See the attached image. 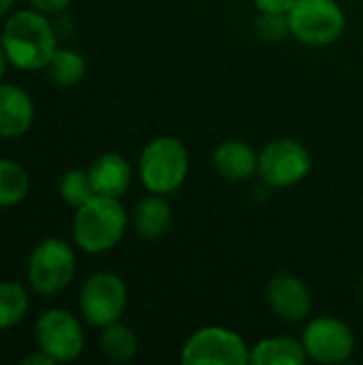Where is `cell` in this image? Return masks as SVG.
<instances>
[{"label":"cell","instance_id":"obj_1","mask_svg":"<svg viewBox=\"0 0 363 365\" xmlns=\"http://www.w3.org/2000/svg\"><path fill=\"white\" fill-rule=\"evenodd\" d=\"M0 45L11 64L24 71H39L49 64L58 49L56 28L41 11H19L4 24Z\"/></svg>","mask_w":363,"mask_h":365},{"label":"cell","instance_id":"obj_2","mask_svg":"<svg viewBox=\"0 0 363 365\" xmlns=\"http://www.w3.org/2000/svg\"><path fill=\"white\" fill-rule=\"evenodd\" d=\"M126 222V212L116 197L94 195L88 203L77 207L73 235L81 250L103 255L122 242Z\"/></svg>","mask_w":363,"mask_h":365},{"label":"cell","instance_id":"obj_3","mask_svg":"<svg viewBox=\"0 0 363 365\" xmlns=\"http://www.w3.org/2000/svg\"><path fill=\"white\" fill-rule=\"evenodd\" d=\"M188 152L175 137L152 139L139 156V175L143 186L154 195L175 192L188 175Z\"/></svg>","mask_w":363,"mask_h":365},{"label":"cell","instance_id":"obj_4","mask_svg":"<svg viewBox=\"0 0 363 365\" xmlns=\"http://www.w3.org/2000/svg\"><path fill=\"white\" fill-rule=\"evenodd\" d=\"M287 19L291 34L312 47L336 43L347 28L344 11L336 0H295Z\"/></svg>","mask_w":363,"mask_h":365},{"label":"cell","instance_id":"obj_5","mask_svg":"<svg viewBox=\"0 0 363 365\" xmlns=\"http://www.w3.org/2000/svg\"><path fill=\"white\" fill-rule=\"evenodd\" d=\"M180 361L184 365H246L250 349L235 331L218 325L197 329L182 346Z\"/></svg>","mask_w":363,"mask_h":365},{"label":"cell","instance_id":"obj_6","mask_svg":"<svg viewBox=\"0 0 363 365\" xmlns=\"http://www.w3.org/2000/svg\"><path fill=\"white\" fill-rule=\"evenodd\" d=\"M75 276V255L62 240L49 237L41 242L28 261V280L39 295H56L64 291Z\"/></svg>","mask_w":363,"mask_h":365},{"label":"cell","instance_id":"obj_7","mask_svg":"<svg viewBox=\"0 0 363 365\" xmlns=\"http://www.w3.org/2000/svg\"><path fill=\"white\" fill-rule=\"evenodd\" d=\"M126 302L128 293L122 278L111 272H98L86 280L79 297V308L90 325L103 329L122 319Z\"/></svg>","mask_w":363,"mask_h":365},{"label":"cell","instance_id":"obj_8","mask_svg":"<svg viewBox=\"0 0 363 365\" xmlns=\"http://www.w3.org/2000/svg\"><path fill=\"white\" fill-rule=\"evenodd\" d=\"M312 169L310 152L295 139H276L259 154V175L272 188L300 184Z\"/></svg>","mask_w":363,"mask_h":365},{"label":"cell","instance_id":"obj_9","mask_svg":"<svg viewBox=\"0 0 363 365\" xmlns=\"http://www.w3.org/2000/svg\"><path fill=\"white\" fill-rule=\"evenodd\" d=\"M302 344L308 359L317 364H344L355 351V336L347 323L334 317H319L306 325Z\"/></svg>","mask_w":363,"mask_h":365},{"label":"cell","instance_id":"obj_10","mask_svg":"<svg viewBox=\"0 0 363 365\" xmlns=\"http://www.w3.org/2000/svg\"><path fill=\"white\" fill-rule=\"evenodd\" d=\"M36 344L56 364L75 361L83 351V329L71 312L47 310L36 321Z\"/></svg>","mask_w":363,"mask_h":365},{"label":"cell","instance_id":"obj_11","mask_svg":"<svg viewBox=\"0 0 363 365\" xmlns=\"http://www.w3.org/2000/svg\"><path fill=\"white\" fill-rule=\"evenodd\" d=\"M267 304L278 319L300 323L312 310V295L304 280L291 274H280L267 287Z\"/></svg>","mask_w":363,"mask_h":365},{"label":"cell","instance_id":"obj_12","mask_svg":"<svg viewBox=\"0 0 363 365\" xmlns=\"http://www.w3.org/2000/svg\"><path fill=\"white\" fill-rule=\"evenodd\" d=\"M88 175H90V182H92V188L96 195L120 199L131 186L133 171L124 156L109 152V154H101L90 165Z\"/></svg>","mask_w":363,"mask_h":365},{"label":"cell","instance_id":"obj_13","mask_svg":"<svg viewBox=\"0 0 363 365\" xmlns=\"http://www.w3.org/2000/svg\"><path fill=\"white\" fill-rule=\"evenodd\" d=\"M30 96L11 83H0V137H19L32 126Z\"/></svg>","mask_w":363,"mask_h":365},{"label":"cell","instance_id":"obj_14","mask_svg":"<svg viewBox=\"0 0 363 365\" xmlns=\"http://www.w3.org/2000/svg\"><path fill=\"white\" fill-rule=\"evenodd\" d=\"M214 167L229 182H244L259 171L257 152L240 139H229L214 150Z\"/></svg>","mask_w":363,"mask_h":365},{"label":"cell","instance_id":"obj_15","mask_svg":"<svg viewBox=\"0 0 363 365\" xmlns=\"http://www.w3.org/2000/svg\"><path fill=\"white\" fill-rule=\"evenodd\" d=\"M308 359L302 340L293 338H265L250 349L252 365H302Z\"/></svg>","mask_w":363,"mask_h":365},{"label":"cell","instance_id":"obj_16","mask_svg":"<svg viewBox=\"0 0 363 365\" xmlns=\"http://www.w3.org/2000/svg\"><path fill=\"white\" fill-rule=\"evenodd\" d=\"M171 205L163 199V195H150L139 201L135 210V229L143 240H158L171 229Z\"/></svg>","mask_w":363,"mask_h":365},{"label":"cell","instance_id":"obj_17","mask_svg":"<svg viewBox=\"0 0 363 365\" xmlns=\"http://www.w3.org/2000/svg\"><path fill=\"white\" fill-rule=\"evenodd\" d=\"M101 351L109 361L126 364L137 355V336L131 327L118 323H111L103 327L101 336Z\"/></svg>","mask_w":363,"mask_h":365},{"label":"cell","instance_id":"obj_18","mask_svg":"<svg viewBox=\"0 0 363 365\" xmlns=\"http://www.w3.org/2000/svg\"><path fill=\"white\" fill-rule=\"evenodd\" d=\"M30 188L28 173L13 160L0 158V207L17 205Z\"/></svg>","mask_w":363,"mask_h":365},{"label":"cell","instance_id":"obj_19","mask_svg":"<svg viewBox=\"0 0 363 365\" xmlns=\"http://www.w3.org/2000/svg\"><path fill=\"white\" fill-rule=\"evenodd\" d=\"M86 60L73 49H56L53 58L47 64L49 77L60 86H77L86 77Z\"/></svg>","mask_w":363,"mask_h":365},{"label":"cell","instance_id":"obj_20","mask_svg":"<svg viewBox=\"0 0 363 365\" xmlns=\"http://www.w3.org/2000/svg\"><path fill=\"white\" fill-rule=\"evenodd\" d=\"M28 312V295L15 282H0V331L17 325Z\"/></svg>","mask_w":363,"mask_h":365},{"label":"cell","instance_id":"obj_21","mask_svg":"<svg viewBox=\"0 0 363 365\" xmlns=\"http://www.w3.org/2000/svg\"><path fill=\"white\" fill-rule=\"evenodd\" d=\"M60 195L62 199L71 205V207H81L83 203H88L96 192L92 188V182H90V175L88 171H81V169H73L68 171L62 182H60Z\"/></svg>","mask_w":363,"mask_h":365},{"label":"cell","instance_id":"obj_22","mask_svg":"<svg viewBox=\"0 0 363 365\" xmlns=\"http://www.w3.org/2000/svg\"><path fill=\"white\" fill-rule=\"evenodd\" d=\"M257 32L261 38L274 43V41H282L287 36L289 30V19L287 15H278V13H261V17L257 19Z\"/></svg>","mask_w":363,"mask_h":365},{"label":"cell","instance_id":"obj_23","mask_svg":"<svg viewBox=\"0 0 363 365\" xmlns=\"http://www.w3.org/2000/svg\"><path fill=\"white\" fill-rule=\"evenodd\" d=\"M252 2L261 13H278V15H287L295 4V0H252Z\"/></svg>","mask_w":363,"mask_h":365},{"label":"cell","instance_id":"obj_24","mask_svg":"<svg viewBox=\"0 0 363 365\" xmlns=\"http://www.w3.org/2000/svg\"><path fill=\"white\" fill-rule=\"evenodd\" d=\"M32 4L36 6V11H41V13H60V11H64L68 4H71V0H32Z\"/></svg>","mask_w":363,"mask_h":365},{"label":"cell","instance_id":"obj_25","mask_svg":"<svg viewBox=\"0 0 363 365\" xmlns=\"http://www.w3.org/2000/svg\"><path fill=\"white\" fill-rule=\"evenodd\" d=\"M56 361L47 355V353H43V351H39L36 355H28L26 359H24V365H53Z\"/></svg>","mask_w":363,"mask_h":365},{"label":"cell","instance_id":"obj_26","mask_svg":"<svg viewBox=\"0 0 363 365\" xmlns=\"http://www.w3.org/2000/svg\"><path fill=\"white\" fill-rule=\"evenodd\" d=\"M13 6V0H0V17H4Z\"/></svg>","mask_w":363,"mask_h":365},{"label":"cell","instance_id":"obj_27","mask_svg":"<svg viewBox=\"0 0 363 365\" xmlns=\"http://www.w3.org/2000/svg\"><path fill=\"white\" fill-rule=\"evenodd\" d=\"M4 68H6V53H4V49H2V45H0V79H2V75H4Z\"/></svg>","mask_w":363,"mask_h":365},{"label":"cell","instance_id":"obj_28","mask_svg":"<svg viewBox=\"0 0 363 365\" xmlns=\"http://www.w3.org/2000/svg\"><path fill=\"white\" fill-rule=\"evenodd\" d=\"M362 293H363V284H362Z\"/></svg>","mask_w":363,"mask_h":365}]
</instances>
